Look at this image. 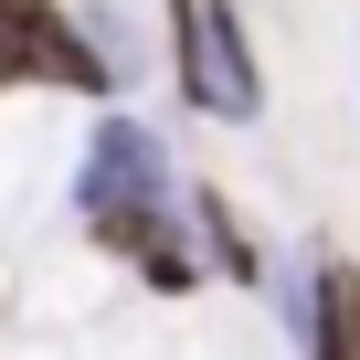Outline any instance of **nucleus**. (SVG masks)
<instances>
[{
	"mask_svg": "<svg viewBox=\"0 0 360 360\" xmlns=\"http://www.w3.org/2000/svg\"><path fill=\"white\" fill-rule=\"evenodd\" d=\"M148 191H159V148L138 127H106L85 169V212L106 223V244H148Z\"/></svg>",
	"mask_w": 360,
	"mask_h": 360,
	"instance_id": "obj_1",
	"label": "nucleus"
},
{
	"mask_svg": "<svg viewBox=\"0 0 360 360\" xmlns=\"http://www.w3.org/2000/svg\"><path fill=\"white\" fill-rule=\"evenodd\" d=\"M0 75H53V85H106V64L75 43L64 11H43V0H11L0 11Z\"/></svg>",
	"mask_w": 360,
	"mask_h": 360,
	"instance_id": "obj_2",
	"label": "nucleus"
},
{
	"mask_svg": "<svg viewBox=\"0 0 360 360\" xmlns=\"http://www.w3.org/2000/svg\"><path fill=\"white\" fill-rule=\"evenodd\" d=\"M318 339L360 360V276H349V265H328V276H318Z\"/></svg>",
	"mask_w": 360,
	"mask_h": 360,
	"instance_id": "obj_3",
	"label": "nucleus"
},
{
	"mask_svg": "<svg viewBox=\"0 0 360 360\" xmlns=\"http://www.w3.org/2000/svg\"><path fill=\"white\" fill-rule=\"evenodd\" d=\"M0 11H11V0H0Z\"/></svg>",
	"mask_w": 360,
	"mask_h": 360,
	"instance_id": "obj_4",
	"label": "nucleus"
}]
</instances>
